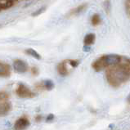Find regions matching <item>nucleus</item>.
<instances>
[{
  "label": "nucleus",
  "mask_w": 130,
  "mask_h": 130,
  "mask_svg": "<svg viewBox=\"0 0 130 130\" xmlns=\"http://www.w3.org/2000/svg\"><path fill=\"white\" fill-rule=\"evenodd\" d=\"M11 110V104L8 102L0 103V116H4Z\"/></svg>",
  "instance_id": "7"
},
{
  "label": "nucleus",
  "mask_w": 130,
  "mask_h": 130,
  "mask_svg": "<svg viewBox=\"0 0 130 130\" xmlns=\"http://www.w3.org/2000/svg\"><path fill=\"white\" fill-rule=\"evenodd\" d=\"M85 7H86V5H85V4L79 6L78 7H76L75 9H74V11H72L71 14H79L85 8Z\"/></svg>",
  "instance_id": "12"
},
{
  "label": "nucleus",
  "mask_w": 130,
  "mask_h": 130,
  "mask_svg": "<svg viewBox=\"0 0 130 130\" xmlns=\"http://www.w3.org/2000/svg\"><path fill=\"white\" fill-rule=\"evenodd\" d=\"M95 35L94 34H88L85 36L84 38V44L86 46H90L92 44H93L94 42H95Z\"/></svg>",
  "instance_id": "8"
},
{
  "label": "nucleus",
  "mask_w": 130,
  "mask_h": 130,
  "mask_svg": "<svg viewBox=\"0 0 130 130\" xmlns=\"http://www.w3.org/2000/svg\"><path fill=\"white\" fill-rule=\"evenodd\" d=\"M29 125V122L26 118H20L16 121L14 124V130H25Z\"/></svg>",
  "instance_id": "5"
},
{
  "label": "nucleus",
  "mask_w": 130,
  "mask_h": 130,
  "mask_svg": "<svg viewBox=\"0 0 130 130\" xmlns=\"http://www.w3.org/2000/svg\"><path fill=\"white\" fill-rule=\"evenodd\" d=\"M17 94L21 98H31L34 96V94L30 89L24 84L18 85L17 88Z\"/></svg>",
  "instance_id": "3"
},
{
  "label": "nucleus",
  "mask_w": 130,
  "mask_h": 130,
  "mask_svg": "<svg viewBox=\"0 0 130 130\" xmlns=\"http://www.w3.org/2000/svg\"><path fill=\"white\" fill-rule=\"evenodd\" d=\"M26 53L29 54V55H30V56H32V57H34L35 58H36V59H40V56H39V54L37 53L36 51H35V50H33V49H28L27 51H26Z\"/></svg>",
  "instance_id": "11"
},
{
  "label": "nucleus",
  "mask_w": 130,
  "mask_h": 130,
  "mask_svg": "<svg viewBox=\"0 0 130 130\" xmlns=\"http://www.w3.org/2000/svg\"><path fill=\"white\" fill-rule=\"evenodd\" d=\"M67 63L66 61H64L61 63L58 66V72L59 74H61L62 75H66L68 74V69H67Z\"/></svg>",
  "instance_id": "9"
},
{
  "label": "nucleus",
  "mask_w": 130,
  "mask_h": 130,
  "mask_svg": "<svg viewBox=\"0 0 130 130\" xmlns=\"http://www.w3.org/2000/svg\"><path fill=\"white\" fill-rule=\"evenodd\" d=\"M11 74L10 66L5 63L0 62V77H7Z\"/></svg>",
  "instance_id": "6"
},
{
  "label": "nucleus",
  "mask_w": 130,
  "mask_h": 130,
  "mask_svg": "<svg viewBox=\"0 0 130 130\" xmlns=\"http://www.w3.org/2000/svg\"><path fill=\"white\" fill-rule=\"evenodd\" d=\"M107 77L112 84L120 85L130 79V68L126 65H116V67L108 71Z\"/></svg>",
  "instance_id": "1"
},
{
  "label": "nucleus",
  "mask_w": 130,
  "mask_h": 130,
  "mask_svg": "<svg viewBox=\"0 0 130 130\" xmlns=\"http://www.w3.org/2000/svg\"><path fill=\"white\" fill-rule=\"evenodd\" d=\"M13 68L18 73H25L28 70V65L22 60H16L13 62Z\"/></svg>",
  "instance_id": "4"
},
{
  "label": "nucleus",
  "mask_w": 130,
  "mask_h": 130,
  "mask_svg": "<svg viewBox=\"0 0 130 130\" xmlns=\"http://www.w3.org/2000/svg\"><path fill=\"white\" fill-rule=\"evenodd\" d=\"M91 22H92V25H95L96 26V25H98L101 23V17H100V16L98 14H95L92 16Z\"/></svg>",
  "instance_id": "10"
},
{
  "label": "nucleus",
  "mask_w": 130,
  "mask_h": 130,
  "mask_svg": "<svg viewBox=\"0 0 130 130\" xmlns=\"http://www.w3.org/2000/svg\"><path fill=\"white\" fill-rule=\"evenodd\" d=\"M45 87L47 89H51V88H53V84L51 81H47V82H45Z\"/></svg>",
  "instance_id": "14"
},
{
  "label": "nucleus",
  "mask_w": 130,
  "mask_h": 130,
  "mask_svg": "<svg viewBox=\"0 0 130 130\" xmlns=\"http://www.w3.org/2000/svg\"><path fill=\"white\" fill-rule=\"evenodd\" d=\"M121 61V57L118 55H106L104 57L98 59L92 65L93 67L96 71L102 70L104 68L107 66H114L118 65Z\"/></svg>",
  "instance_id": "2"
},
{
  "label": "nucleus",
  "mask_w": 130,
  "mask_h": 130,
  "mask_svg": "<svg viewBox=\"0 0 130 130\" xmlns=\"http://www.w3.org/2000/svg\"><path fill=\"white\" fill-rule=\"evenodd\" d=\"M9 98V95L6 92H0V101H4L7 100Z\"/></svg>",
  "instance_id": "13"
}]
</instances>
